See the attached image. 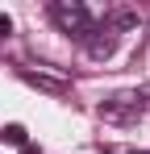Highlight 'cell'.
<instances>
[{"label": "cell", "instance_id": "6da1fadb", "mask_svg": "<svg viewBox=\"0 0 150 154\" xmlns=\"http://www.w3.org/2000/svg\"><path fill=\"white\" fill-rule=\"evenodd\" d=\"M50 21L63 29L67 38H79V42H83V38L92 33V25H96L92 13H88L79 0H54V4H50Z\"/></svg>", "mask_w": 150, "mask_h": 154}, {"label": "cell", "instance_id": "7a4b0ae2", "mask_svg": "<svg viewBox=\"0 0 150 154\" xmlns=\"http://www.w3.org/2000/svg\"><path fill=\"white\" fill-rule=\"evenodd\" d=\"M142 96H146V92H117V96H108V100L100 104V121H108V125L138 121V117H142Z\"/></svg>", "mask_w": 150, "mask_h": 154}, {"label": "cell", "instance_id": "3957f363", "mask_svg": "<svg viewBox=\"0 0 150 154\" xmlns=\"http://www.w3.org/2000/svg\"><path fill=\"white\" fill-rule=\"evenodd\" d=\"M21 79L29 88L46 92V96H67L71 92V79L67 75H54V71H42V67H21Z\"/></svg>", "mask_w": 150, "mask_h": 154}, {"label": "cell", "instance_id": "277c9868", "mask_svg": "<svg viewBox=\"0 0 150 154\" xmlns=\"http://www.w3.org/2000/svg\"><path fill=\"white\" fill-rule=\"evenodd\" d=\"M83 50H88V58H96V63H104L108 54L117 50V33L104 25H92V33L83 38Z\"/></svg>", "mask_w": 150, "mask_h": 154}, {"label": "cell", "instance_id": "5b68a950", "mask_svg": "<svg viewBox=\"0 0 150 154\" xmlns=\"http://www.w3.org/2000/svg\"><path fill=\"white\" fill-rule=\"evenodd\" d=\"M104 29H113L117 38H121L125 29H138V8H129V4H113L108 13H104V21H100Z\"/></svg>", "mask_w": 150, "mask_h": 154}, {"label": "cell", "instance_id": "8992f818", "mask_svg": "<svg viewBox=\"0 0 150 154\" xmlns=\"http://www.w3.org/2000/svg\"><path fill=\"white\" fill-rule=\"evenodd\" d=\"M0 137H4L8 146H25V125H17V121H13V125L0 129Z\"/></svg>", "mask_w": 150, "mask_h": 154}, {"label": "cell", "instance_id": "52a82bcc", "mask_svg": "<svg viewBox=\"0 0 150 154\" xmlns=\"http://www.w3.org/2000/svg\"><path fill=\"white\" fill-rule=\"evenodd\" d=\"M8 33H13V17H8V13H0V38H8Z\"/></svg>", "mask_w": 150, "mask_h": 154}, {"label": "cell", "instance_id": "ba28073f", "mask_svg": "<svg viewBox=\"0 0 150 154\" xmlns=\"http://www.w3.org/2000/svg\"><path fill=\"white\" fill-rule=\"evenodd\" d=\"M21 154H42V150H38V146H29V142H25V146H21Z\"/></svg>", "mask_w": 150, "mask_h": 154}, {"label": "cell", "instance_id": "9c48e42d", "mask_svg": "<svg viewBox=\"0 0 150 154\" xmlns=\"http://www.w3.org/2000/svg\"><path fill=\"white\" fill-rule=\"evenodd\" d=\"M125 154H150V150H125Z\"/></svg>", "mask_w": 150, "mask_h": 154}]
</instances>
